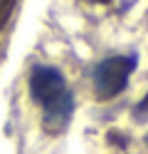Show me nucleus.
<instances>
[{
    "mask_svg": "<svg viewBox=\"0 0 148 154\" xmlns=\"http://www.w3.org/2000/svg\"><path fill=\"white\" fill-rule=\"evenodd\" d=\"M7 3H10V0H0V10H3V8H5Z\"/></svg>",
    "mask_w": 148,
    "mask_h": 154,
    "instance_id": "4",
    "label": "nucleus"
},
{
    "mask_svg": "<svg viewBox=\"0 0 148 154\" xmlns=\"http://www.w3.org/2000/svg\"><path fill=\"white\" fill-rule=\"evenodd\" d=\"M89 3H109V0H89Z\"/></svg>",
    "mask_w": 148,
    "mask_h": 154,
    "instance_id": "5",
    "label": "nucleus"
},
{
    "mask_svg": "<svg viewBox=\"0 0 148 154\" xmlns=\"http://www.w3.org/2000/svg\"><path fill=\"white\" fill-rule=\"evenodd\" d=\"M136 67V57H126V55H116V57H106L104 62L96 65L94 70V90L99 100H111L126 87L128 77H131Z\"/></svg>",
    "mask_w": 148,
    "mask_h": 154,
    "instance_id": "2",
    "label": "nucleus"
},
{
    "mask_svg": "<svg viewBox=\"0 0 148 154\" xmlns=\"http://www.w3.org/2000/svg\"><path fill=\"white\" fill-rule=\"evenodd\" d=\"M136 117H148V94L141 100V104L136 107Z\"/></svg>",
    "mask_w": 148,
    "mask_h": 154,
    "instance_id": "3",
    "label": "nucleus"
},
{
    "mask_svg": "<svg viewBox=\"0 0 148 154\" xmlns=\"http://www.w3.org/2000/svg\"><path fill=\"white\" fill-rule=\"evenodd\" d=\"M30 94L45 112V127L49 132H59L67 127L74 109L72 92L59 70L54 67H35L30 75Z\"/></svg>",
    "mask_w": 148,
    "mask_h": 154,
    "instance_id": "1",
    "label": "nucleus"
}]
</instances>
